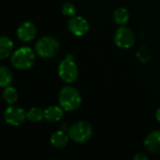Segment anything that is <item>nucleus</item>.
Here are the masks:
<instances>
[{
    "label": "nucleus",
    "mask_w": 160,
    "mask_h": 160,
    "mask_svg": "<svg viewBox=\"0 0 160 160\" xmlns=\"http://www.w3.org/2000/svg\"><path fill=\"white\" fill-rule=\"evenodd\" d=\"M144 148L152 153H160V130H155L149 133L143 141Z\"/></svg>",
    "instance_id": "9d476101"
},
{
    "label": "nucleus",
    "mask_w": 160,
    "mask_h": 160,
    "mask_svg": "<svg viewBox=\"0 0 160 160\" xmlns=\"http://www.w3.org/2000/svg\"><path fill=\"white\" fill-rule=\"evenodd\" d=\"M36 60L35 52L29 47H21L12 52L10 57L11 65L20 70H26L34 65Z\"/></svg>",
    "instance_id": "f03ea898"
},
{
    "label": "nucleus",
    "mask_w": 160,
    "mask_h": 160,
    "mask_svg": "<svg viewBox=\"0 0 160 160\" xmlns=\"http://www.w3.org/2000/svg\"><path fill=\"white\" fill-rule=\"evenodd\" d=\"M68 29L76 37L84 36L89 30V23L86 19L82 16H72L68 22Z\"/></svg>",
    "instance_id": "6e6552de"
},
{
    "label": "nucleus",
    "mask_w": 160,
    "mask_h": 160,
    "mask_svg": "<svg viewBox=\"0 0 160 160\" xmlns=\"http://www.w3.org/2000/svg\"><path fill=\"white\" fill-rule=\"evenodd\" d=\"M63 110L64 109L61 106H49L44 111V119L50 123H56L63 117Z\"/></svg>",
    "instance_id": "f8f14e48"
},
{
    "label": "nucleus",
    "mask_w": 160,
    "mask_h": 160,
    "mask_svg": "<svg viewBox=\"0 0 160 160\" xmlns=\"http://www.w3.org/2000/svg\"><path fill=\"white\" fill-rule=\"evenodd\" d=\"M156 118H157V120H158V122H159L160 123V108L157 111V113H156Z\"/></svg>",
    "instance_id": "412c9836"
},
{
    "label": "nucleus",
    "mask_w": 160,
    "mask_h": 160,
    "mask_svg": "<svg viewBox=\"0 0 160 160\" xmlns=\"http://www.w3.org/2000/svg\"><path fill=\"white\" fill-rule=\"evenodd\" d=\"M58 101L65 111L73 112L81 106L82 98L78 89L70 85H66L59 92Z\"/></svg>",
    "instance_id": "f257e3e1"
},
{
    "label": "nucleus",
    "mask_w": 160,
    "mask_h": 160,
    "mask_svg": "<svg viewBox=\"0 0 160 160\" xmlns=\"http://www.w3.org/2000/svg\"><path fill=\"white\" fill-rule=\"evenodd\" d=\"M61 11L63 13L64 16H67V17H72L75 15L76 13V8L75 6L72 4V3H69V2H67V3H64L61 7Z\"/></svg>",
    "instance_id": "a211bd4d"
},
{
    "label": "nucleus",
    "mask_w": 160,
    "mask_h": 160,
    "mask_svg": "<svg viewBox=\"0 0 160 160\" xmlns=\"http://www.w3.org/2000/svg\"><path fill=\"white\" fill-rule=\"evenodd\" d=\"M58 75L60 79L66 83L74 82L79 75V68L72 54H67L66 58L61 61L58 67Z\"/></svg>",
    "instance_id": "39448f33"
},
{
    "label": "nucleus",
    "mask_w": 160,
    "mask_h": 160,
    "mask_svg": "<svg viewBox=\"0 0 160 160\" xmlns=\"http://www.w3.org/2000/svg\"><path fill=\"white\" fill-rule=\"evenodd\" d=\"M13 82V74L11 70L5 66L0 67V86L1 87H7L10 85V83Z\"/></svg>",
    "instance_id": "2eb2a0df"
},
{
    "label": "nucleus",
    "mask_w": 160,
    "mask_h": 160,
    "mask_svg": "<svg viewBox=\"0 0 160 160\" xmlns=\"http://www.w3.org/2000/svg\"><path fill=\"white\" fill-rule=\"evenodd\" d=\"M112 18L118 25H125L129 20V13L126 8L120 7L113 11Z\"/></svg>",
    "instance_id": "4468645a"
},
{
    "label": "nucleus",
    "mask_w": 160,
    "mask_h": 160,
    "mask_svg": "<svg viewBox=\"0 0 160 160\" xmlns=\"http://www.w3.org/2000/svg\"><path fill=\"white\" fill-rule=\"evenodd\" d=\"M138 58L140 59L141 62L145 63L150 59V52L145 46L141 47V49L138 52Z\"/></svg>",
    "instance_id": "6ab92c4d"
},
{
    "label": "nucleus",
    "mask_w": 160,
    "mask_h": 160,
    "mask_svg": "<svg viewBox=\"0 0 160 160\" xmlns=\"http://www.w3.org/2000/svg\"><path fill=\"white\" fill-rule=\"evenodd\" d=\"M37 34V27L32 22H22L17 29V37L20 40L23 42L31 41L35 38Z\"/></svg>",
    "instance_id": "1a4fd4ad"
},
{
    "label": "nucleus",
    "mask_w": 160,
    "mask_h": 160,
    "mask_svg": "<svg viewBox=\"0 0 160 160\" xmlns=\"http://www.w3.org/2000/svg\"><path fill=\"white\" fill-rule=\"evenodd\" d=\"M134 159L136 160H147L148 156L144 153H138L134 156Z\"/></svg>",
    "instance_id": "aec40b11"
},
{
    "label": "nucleus",
    "mask_w": 160,
    "mask_h": 160,
    "mask_svg": "<svg viewBox=\"0 0 160 160\" xmlns=\"http://www.w3.org/2000/svg\"><path fill=\"white\" fill-rule=\"evenodd\" d=\"M69 139L70 138L68 136V133H67L65 130L60 129L51 135L50 142L51 144L55 148H64L68 145Z\"/></svg>",
    "instance_id": "9b49d317"
},
{
    "label": "nucleus",
    "mask_w": 160,
    "mask_h": 160,
    "mask_svg": "<svg viewBox=\"0 0 160 160\" xmlns=\"http://www.w3.org/2000/svg\"><path fill=\"white\" fill-rule=\"evenodd\" d=\"M18 98H19V94L14 87L9 85L5 87L3 91V99L5 100L6 103L12 105L15 102H17Z\"/></svg>",
    "instance_id": "dca6fc26"
},
{
    "label": "nucleus",
    "mask_w": 160,
    "mask_h": 160,
    "mask_svg": "<svg viewBox=\"0 0 160 160\" xmlns=\"http://www.w3.org/2000/svg\"><path fill=\"white\" fill-rule=\"evenodd\" d=\"M4 119L8 125L19 127L27 119L25 111L19 106H9L4 112Z\"/></svg>",
    "instance_id": "0eeeda50"
},
{
    "label": "nucleus",
    "mask_w": 160,
    "mask_h": 160,
    "mask_svg": "<svg viewBox=\"0 0 160 160\" xmlns=\"http://www.w3.org/2000/svg\"><path fill=\"white\" fill-rule=\"evenodd\" d=\"M113 40L115 45L120 49H130L136 41V37L134 32L124 25H121L114 33Z\"/></svg>",
    "instance_id": "423d86ee"
},
{
    "label": "nucleus",
    "mask_w": 160,
    "mask_h": 160,
    "mask_svg": "<svg viewBox=\"0 0 160 160\" xmlns=\"http://www.w3.org/2000/svg\"><path fill=\"white\" fill-rule=\"evenodd\" d=\"M27 119L32 123H38L44 118V111H42L40 108L33 107L31 108L27 112Z\"/></svg>",
    "instance_id": "f3484780"
},
{
    "label": "nucleus",
    "mask_w": 160,
    "mask_h": 160,
    "mask_svg": "<svg viewBox=\"0 0 160 160\" xmlns=\"http://www.w3.org/2000/svg\"><path fill=\"white\" fill-rule=\"evenodd\" d=\"M12 50H13L12 40L6 36L1 37L0 38V58L2 60L7 58L8 55H10Z\"/></svg>",
    "instance_id": "ddd939ff"
},
{
    "label": "nucleus",
    "mask_w": 160,
    "mask_h": 160,
    "mask_svg": "<svg viewBox=\"0 0 160 160\" xmlns=\"http://www.w3.org/2000/svg\"><path fill=\"white\" fill-rule=\"evenodd\" d=\"M68 133L70 140L74 142L85 143L93 135V128L86 121H78L68 128Z\"/></svg>",
    "instance_id": "7ed1b4c3"
},
{
    "label": "nucleus",
    "mask_w": 160,
    "mask_h": 160,
    "mask_svg": "<svg viewBox=\"0 0 160 160\" xmlns=\"http://www.w3.org/2000/svg\"><path fill=\"white\" fill-rule=\"evenodd\" d=\"M60 44L58 40L51 36L40 38L36 43V52L42 58H52L57 55Z\"/></svg>",
    "instance_id": "20e7f679"
}]
</instances>
